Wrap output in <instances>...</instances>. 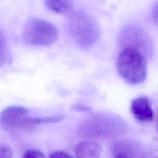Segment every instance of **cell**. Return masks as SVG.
<instances>
[{"label":"cell","instance_id":"obj_1","mask_svg":"<svg viewBox=\"0 0 158 158\" xmlns=\"http://www.w3.org/2000/svg\"><path fill=\"white\" fill-rule=\"evenodd\" d=\"M127 130V123L118 115L98 112L85 118L78 125L77 133L83 138L106 139L119 136Z\"/></svg>","mask_w":158,"mask_h":158},{"label":"cell","instance_id":"obj_2","mask_svg":"<svg viewBox=\"0 0 158 158\" xmlns=\"http://www.w3.org/2000/svg\"><path fill=\"white\" fill-rule=\"evenodd\" d=\"M116 67L120 75L129 84H139L146 78V57L133 48L126 47L121 51L117 59Z\"/></svg>","mask_w":158,"mask_h":158},{"label":"cell","instance_id":"obj_3","mask_svg":"<svg viewBox=\"0 0 158 158\" xmlns=\"http://www.w3.org/2000/svg\"><path fill=\"white\" fill-rule=\"evenodd\" d=\"M67 20L69 31L78 44L89 47L98 41L100 31L93 16L85 12L77 11L72 12Z\"/></svg>","mask_w":158,"mask_h":158},{"label":"cell","instance_id":"obj_4","mask_svg":"<svg viewBox=\"0 0 158 158\" xmlns=\"http://www.w3.org/2000/svg\"><path fill=\"white\" fill-rule=\"evenodd\" d=\"M23 37L24 40L30 44L48 46L57 40L58 31L53 24L47 20L33 19L25 24Z\"/></svg>","mask_w":158,"mask_h":158},{"label":"cell","instance_id":"obj_5","mask_svg":"<svg viewBox=\"0 0 158 158\" xmlns=\"http://www.w3.org/2000/svg\"><path fill=\"white\" fill-rule=\"evenodd\" d=\"M121 40L124 48H133L140 52L144 57L151 50V43L148 34L143 29L137 27L127 30L122 35Z\"/></svg>","mask_w":158,"mask_h":158},{"label":"cell","instance_id":"obj_6","mask_svg":"<svg viewBox=\"0 0 158 158\" xmlns=\"http://www.w3.org/2000/svg\"><path fill=\"white\" fill-rule=\"evenodd\" d=\"M28 110L19 106H11L4 109L0 114V124L8 128H22L24 119L28 117Z\"/></svg>","mask_w":158,"mask_h":158},{"label":"cell","instance_id":"obj_7","mask_svg":"<svg viewBox=\"0 0 158 158\" xmlns=\"http://www.w3.org/2000/svg\"><path fill=\"white\" fill-rule=\"evenodd\" d=\"M131 112L136 119L143 122H151L154 119V111L149 99L140 96L131 103Z\"/></svg>","mask_w":158,"mask_h":158},{"label":"cell","instance_id":"obj_8","mask_svg":"<svg viewBox=\"0 0 158 158\" xmlns=\"http://www.w3.org/2000/svg\"><path fill=\"white\" fill-rule=\"evenodd\" d=\"M102 149L96 142L86 141L78 143L75 149L77 158H101Z\"/></svg>","mask_w":158,"mask_h":158},{"label":"cell","instance_id":"obj_9","mask_svg":"<svg viewBox=\"0 0 158 158\" xmlns=\"http://www.w3.org/2000/svg\"><path fill=\"white\" fill-rule=\"evenodd\" d=\"M45 6L51 11L57 14H66L70 12L73 7V1L60 0H47Z\"/></svg>","mask_w":158,"mask_h":158},{"label":"cell","instance_id":"obj_10","mask_svg":"<svg viewBox=\"0 0 158 158\" xmlns=\"http://www.w3.org/2000/svg\"><path fill=\"white\" fill-rule=\"evenodd\" d=\"M10 60V52L5 35L0 30V67Z\"/></svg>","mask_w":158,"mask_h":158},{"label":"cell","instance_id":"obj_11","mask_svg":"<svg viewBox=\"0 0 158 158\" xmlns=\"http://www.w3.org/2000/svg\"><path fill=\"white\" fill-rule=\"evenodd\" d=\"M23 158H45V157L39 150L28 149L25 152Z\"/></svg>","mask_w":158,"mask_h":158},{"label":"cell","instance_id":"obj_12","mask_svg":"<svg viewBox=\"0 0 158 158\" xmlns=\"http://www.w3.org/2000/svg\"><path fill=\"white\" fill-rule=\"evenodd\" d=\"M12 149L7 145H0V158H12Z\"/></svg>","mask_w":158,"mask_h":158},{"label":"cell","instance_id":"obj_13","mask_svg":"<svg viewBox=\"0 0 158 158\" xmlns=\"http://www.w3.org/2000/svg\"><path fill=\"white\" fill-rule=\"evenodd\" d=\"M49 158H73L69 153L64 151H57L51 153Z\"/></svg>","mask_w":158,"mask_h":158},{"label":"cell","instance_id":"obj_14","mask_svg":"<svg viewBox=\"0 0 158 158\" xmlns=\"http://www.w3.org/2000/svg\"><path fill=\"white\" fill-rule=\"evenodd\" d=\"M72 109L77 110V111H80V112H87L91 111V109L88 106L82 105V104H76L72 106Z\"/></svg>","mask_w":158,"mask_h":158},{"label":"cell","instance_id":"obj_15","mask_svg":"<svg viewBox=\"0 0 158 158\" xmlns=\"http://www.w3.org/2000/svg\"><path fill=\"white\" fill-rule=\"evenodd\" d=\"M157 4H156L152 9V17L154 20H156V22L157 21Z\"/></svg>","mask_w":158,"mask_h":158},{"label":"cell","instance_id":"obj_16","mask_svg":"<svg viewBox=\"0 0 158 158\" xmlns=\"http://www.w3.org/2000/svg\"><path fill=\"white\" fill-rule=\"evenodd\" d=\"M115 158H130L129 157V156L124 152H117L115 156Z\"/></svg>","mask_w":158,"mask_h":158}]
</instances>
